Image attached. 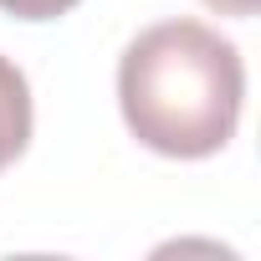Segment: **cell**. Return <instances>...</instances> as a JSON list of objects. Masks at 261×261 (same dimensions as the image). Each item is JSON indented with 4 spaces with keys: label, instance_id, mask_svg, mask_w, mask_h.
<instances>
[{
    "label": "cell",
    "instance_id": "1",
    "mask_svg": "<svg viewBox=\"0 0 261 261\" xmlns=\"http://www.w3.org/2000/svg\"><path fill=\"white\" fill-rule=\"evenodd\" d=\"M246 62L205 21H159L118 57V113L144 149L164 159H210L236 139Z\"/></svg>",
    "mask_w": 261,
    "mask_h": 261
},
{
    "label": "cell",
    "instance_id": "2",
    "mask_svg": "<svg viewBox=\"0 0 261 261\" xmlns=\"http://www.w3.org/2000/svg\"><path fill=\"white\" fill-rule=\"evenodd\" d=\"M31 123H36V113H31V82H26V72L11 57H0V169H11L26 154Z\"/></svg>",
    "mask_w": 261,
    "mask_h": 261
},
{
    "label": "cell",
    "instance_id": "3",
    "mask_svg": "<svg viewBox=\"0 0 261 261\" xmlns=\"http://www.w3.org/2000/svg\"><path fill=\"white\" fill-rule=\"evenodd\" d=\"M82 0H0V11L16 16V21H57L67 11H77Z\"/></svg>",
    "mask_w": 261,
    "mask_h": 261
},
{
    "label": "cell",
    "instance_id": "4",
    "mask_svg": "<svg viewBox=\"0 0 261 261\" xmlns=\"http://www.w3.org/2000/svg\"><path fill=\"white\" fill-rule=\"evenodd\" d=\"M205 6H210V11H220V16H236V21H251L261 0H205Z\"/></svg>",
    "mask_w": 261,
    "mask_h": 261
}]
</instances>
